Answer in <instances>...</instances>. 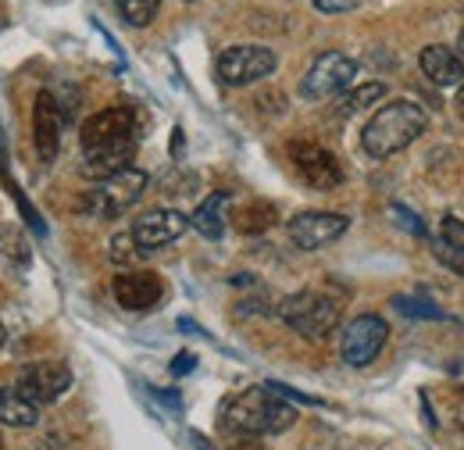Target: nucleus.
I'll list each match as a JSON object with an SVG mask.
<instances>
[{
	"mask_svg": "<svg viewBox=\"0 0 464 450\" xmlns=\"http://www.w3.org/2000/svg\"><path fill=\"white\" fill-rule=\"evenodd\" d=\"M136 147H140V129H136L132 108L115 104V108L97 112L82 125V158H86L82 175L101 182L115 171L129 169L136 158Z\"/></svg>",
	"mask_w": 464,
	"mask_h": 450,
	"instance_id": "nucleus-1",
	"label": "nucleus"
},
{
	"mask_svg": "<svg viewBox=\"0 0 464 450\" xmlns=\"http://www.w3.org/2000/svg\"><path fill=\"white\" fill-rule=\"evenodd\" d=\"M218 422L232 436L254 440V436L286 433L296 422V411H293V404H286L279 394H272L268 386H250V390L226 396V404L218 411Z\"/></svg>",
	"mask_w": 464,
	"mask_h": 450,
	"instance_id": "nucleus-2",
	"label": "nucleus"
},
{
	"mask_svg": "<svg viewBox=\"0 0 464 450\" xmlns=\"http://www.w3.org/2000/svg\"><path fill=\"white\" fill-rule=\"evenodd\" d=\"M425 132V112L414 101H390L372 114L361 132V147L368 158H393Z\"/></svg>",
	"mask_w": 464,
	"mask_h": 450,
	"instance_id": "nucleus-3",
	"label": "nucleus"
},
{
	"mask_svg": "<svg viewBox=\"0 0 464 450\" xmlns=\"http://www.w3.org/2000/svg\"><path fill=\"white\" fill-rule=\"evenodd\" d=\"M279 318L300 337L322 339L336 329L340 304L322 289H300V293H290V297L279 300Z\"/></svg>",
	"mask_w": 464,
	"mask_h": 450,
	"instance_id": "nucleus-4",
	"label": "nucleus"
},
{
	"mask_svg": "<svg viewBox=\"0 0 464 450\" xmlns=\"http://www.w3.org/2000/svg\"><path fill=\"white\" fill-rule=\"evenodd\" d=\"M143 190H147V171L143 169H121L115 175H108V179H101L86 197H82V211L90 215V219H118V215H125L140 197H143Z\"/></svg>",
	"mask_w": 464,
	"mask_h": 450,
	"instance_id": "nucleus-5",
	"label": "nucleus"
},
{
	"mask_svg": "<svg viewBox=\"0 0 464 450\" xmlns=\"http://www.w3.org/2000/svg\"><path fill=\"white\" fill-rule=\"evenodd\" d=\"M357 79V61L343 51H325L322 57H314V64L307 68L304 83H300V97L304 101H325L343 93L350 83Z\"/></svg>",
	"mask_w": 464,
	"mask_h": 450,
	"instance_id": "nucleus-6",
	"label": "nucleus"
},
{
	"mask_svg": "<svg viewBox=\"0 0 464 450\" xmlns=\"http://www.w3.org/2000/svg\"><path fill=\"white\" fill-rule=\"evenodd\" d=\"M279 68L276 51L261 47V44H239L218 54V79L226 86H250L257 79H268Z\"/></svg>",
	"mask_w": 464,
	"mask_h": 450,
	"instance_id": "nucleus-7",
	"label": "nucleus"
},
{
	"mask_svg": "<svg viewBox=\"0 0 464 450\" xmlns=\"http://www.w3.org/2000/svg\"><path fill=\"white\" fill-rule=\"evenodd\" d=\"M290 161L296 175L314 186V190H336L343 182V165L333 151H325L322 143H311V140H293L290 143Z\"/></svg>",
	"mask_w": 464,
	"mask_h": 450,
	"instance_id": "nucleus-8",
	"label": "nucleus"
},
{
	"mask_svg": "<svg viewBox=\"0 0 464 450\" xmlns=\"http://www.w3.org/2000/svg\"><path fill=\"white\" fill-rule=\"evenodd\" d=\"M68 386H72V368L64 361H33L14 379V390L25 400H33L36 407L54 404L61 394H68Z\"/></svg>",
	"mask_w": 464,
	"mask_h": 450,
	"instance_id": "nucleus-9",
	"label": "nucleus"
},
{
	"mask_svg": "<svg viewBox=\"0 0 464 450\" xmlns=\"http://www.w3.org/2000/svg\"><path fill=\"white\" fill-rule=\"evenodd\" d=\"M386 337H390V326L379 315H361V318H353L347 329H343L340 354H343L347 365L364 368V365H372L379 357V350L386 347Z\"/></svg>",
	"mask_w": 464,
	"mask_h": 450,
	"instance_id": "nucleus-10",
	"label": "nucleus"
},
{
	"mask_svg": "<svg viewBox=\"0 0 464 450\" xmlns=\"http://www.w3.org/2000/svg\"><path fill=\"white\" fill-rule=\"evenodd\" d=\"M186 229H189V219H186L182 211H175V208H154V211L140 215L129 232H132V240L140 243V250L150 254V250H158V247L175 243Z\"/></svg>",
	"mask_w": 464,
	"mask_h": 450,
	"instance_id": "nucleus-11",
	"label": "nucleus"
},
{
	"mask_svg": "<svg viewBox=\"0 0 464 450\" xmlns=\"http://www.w3.org/2000/svg\"><path fill=\"white\" fill-rule=\"evenodd\" d=\"M347 215L336 211H300L290 219V240L300 250H318L347 232Z\"/></svg>",
	"mask_w": 464,
	"mask_h": 450,
	"instance_id": "nucleus-12",
	"label": "nucleus"
},
{
	"mask_svg": "<svg viewBox=\"0 0 464 450\" xmlns=\"http://www.w3.org/2000/svg\"><path fill=\"white\" fill-rule=\"evenodd\" d=\"M61 129H64V112L58 108L54 93L44 90L36 97V108H33V140H36V154H40L44 165H51L58 158Z\"/></svg>",
	"mask_w": 464,
	"mask_h": 450,
	"instance_id": "nucleus-13",
	"label": "nucleus"
},
{
	"mask_svg": "<svg viewBox=\"0 0 464 450\" xmlns=\"http://www.w3.org/2000/svg\"><path fill=\"white\" fill-rule=\"evenodd\" d=\"M111 289L125 311H150L165 297V282L154 272H121Z\"/></svg>",
	"mask_w": 464,
	"mask_h": 450,
	"instance_id": "nucleus-14",
	"label": "nucleus"
},
{
	"mask_svg": "<svg viewBox=\"0 0 464 450\" xmlns=\"http://www.w3.org/2000/svg\"><path fill=\"white\" fill-rule=\"evenodd\" d=\"M418 64L425 72V79H432L436 86H464V61L458 51L443 47V44H432L418 54Z\"/></svg>",
	"mask_w": 464,
	"mask_h": 450,
	"instance_id": "nucleus-15",
	"label": "nucleus"
},
{
	"mask_svg": "<svg viewBox=\"0 0 464 450\" xmlns=\"http://www.w3.org/2000/svg\"><path fill=\"white\" fill-rule=\"evenodd\" d=\"M432 250H436V258H440L450 272L464 276V222L461 219H450V215H447V219L440 222V236H436Z\"/></svg>",
	"mask_w": 464,
	"mask_h": 450,
	"instance_id": "nucleus-16",
	"label": "nucleus"
},
{
	"mask_svg": "<svg viewBox=\"0 0 464 450\" xmlns=\"http://www.w3.org/2000/svg\"><path fill=\"white\" fill-rule=\"evenodd\" d=\"M226 204H229V193H211L197 211H193V219L189 225L204 236V240H218L222 232H226Z\"/></svg>",
	"mask_w": 464,
	"mask_h": 450,
	"instance_id": "nucleus-17",
	"label": "nucleus"
},
{
	"mask_svg": "<svg viewBox=\"0 0 464 450\" xmlns=\"http://www.w3.org/2000/svg\"><path fill=\"white\" fill-rule=\"evenodd\" d=\"M40 422V407L33 400L18 394V390H0V426H11V429H29Z\"/></svg>",
	"mask_w": 464,
	"mask_h": 450,
	"instance_id": "nucleus-18",
	"label": "nucleus"
},
{
	"mask_svg": "<svg viewBox=\"0 0 464 450\" xmlns=\"http://www.w3.org/2000/svg\"><path fill=\"white\" fill-rule=\"evenodd\" d=\"M232 222H236L239 232L257 236V232H265V229H272V225L279 222V211H276V204H268V201H250V204H243V208L236 211Z\"/></svg>",
	"mask_w": 464,
	"mask_h": 450,
	"instance_id": "nucleus-19",
	"label": "nucleus"
},
{
	"mask_svg": "<svg viewBox=\"0 0 464 450\" xmlns=\"http://www.w3.org/2000/svg\"><path fill=\"white\" fill-rule=\"evenodd\" d=\"M379 97H386V86H382V83H364V86H353L347 97H340V104H336V114L361 112V108L375 104Z\"/></svg>",
	"mask_w": 464,
	"mask_h": 450,
	"instance_id": "nucleus-20",
	"label": "nucleus"
},
{
	"mask_svg": "<svg viewBox=\"0 0 464 450\" xmlns=\"http://www.w3.org/2000/svg\"><path fill=\"white\" fill-rule=\"evenodd\" d=\"M118 4V15L132 25V29H147L161 7V0H115Z\"/></svg>",
	"mask_w": 464,
	"mask_h": 450,
	"instance_id": "nucleus-21",
	"label": "nucleus"
},
{
	"mask_svg": "<svg viewBox=\"0 0 464 450\" xmlns=\"http://www.w3.org/2000/svg\"><path fill=\"white\" fill-rule=\"evenodd\" d=\"M140 258H143V250L132 240V232H118L115 240H111V261L115 265H136Z\"/></svg>",
	"mask_w": 464,
	"mask_h": 450,
	"instance_id": "nucleus-22",
	"label": "nucleus"
},
{
	"mask_svg": "<svg viewBox=\"0 0 464 450\" xmlns=\"http://www.w3.org/2000/svg\"><path fill=\"white\" fill-rule=\"evenodd\" d=\"M0 254L4 258H14L18 265H29V247L22 243V236L11 225H0Z\"/></svg>",
	"mask_w": 464,
	"mask_h": 450,
	"instance_id": "nucleus-23",
	"label": "nucleus"
},
{
	"mask_svg": "<svg viewBox=\"0 0 464 450\" xmlns=\"http://www.w3.org/2000/svg\"><path fill=\"white\" fill-rule=\"evenodd\" d=\"M7 190H11V197L18 201V211H22V219H25V222L33 225V232H40V236H47V225H44V215H36V208H33V204L25 201V193H22V190H18V186H14L11 179H7Z\"/></svg>",
	"mask_w": 464,
	"mask_h": 450,
	"instance_id": "nucleus-24",
	"label": "nucleus"
},
{
	"mask_svg": "<svg viewBox=\"0 0 464 450\" xmlns=\"http://www.w3.org/2000/svg\"><path fill=\"white\" fill-rule=\"evenodd\" d=\"M390 215H393L397 222L404 225V229L411 232V236H429V229H425V222H421V219H418L414 211H407L404 204H393V208H390Z\"/></svg>",
	"mask_w": 464,
	"mask_h": 450,
	"instance_id": "nucleus-25",
	"label": "nucleus"
},
{
	"mask_svg": "<svg viewBox=\"0 0 464 450\" xmlns=\"http://www.w3.org/2000/svg\"><path fill=\"white\" fill-rule=\"evenodd\" d=\"M404 315H414V318H443V311H436V308H429V304H418V300H407V297H397L393 300Z\"/></svg>",
	"mask_w": 464,
	"mask_h": 450,
	"instance_id": "nucleus-26",
	"label": "nucleus"
},
{
	"mask_svg": "<svg viewBox=\"0 0 464 450\" xmlns=\"http://www.w3.org/2000/svg\"><path fill=\"white\" fill-rule=\"evenodd\" d=\"M314 7H318L322 15H343V11H353V7H357V0H314Z\"/></svg>",
	"mask_w": 464,
	"mask_h": 450,
	"instance_id": "nucleus-27",
	"label": "nucleus"
},
{
	"mask_svg": "<svg viewBox=\"0 0 464 450\" xmlns=\"http://www.w3.org/2000/svg\"><path fill=\"white\" fill-rule=\"evenodd\" d=\"M193 365H197V357L186 350V354H175V361H172V372L175 376H186V372H193Z\"/></svg>",
	"mask_w": 464,
	"mask_h": 450,
	"instance_id": "nucleus-28",
	"label": "nucleus"
},
{
	"mask_svg": "<svg viewBox=\"0 0 464 450\" xmlns=\"http://www.w3.org/2000/svg\"><path fill=\"white\" fill-rule=\"evenodd\" d=\"M454 112H458V118L464 122V86H458V97H454Z\"/></svg>",
	"mask_w": 464,
	"mask_h": 450,
	"instance_id": "nucleus-29",
	"label": "nucleus"
},
{
	"mask_svg": "<svg viewBox=\"0 0 464 450\" xmlns=\"http://www.w3.org/2000/svg\"><path fill=\"white\" fill-rule=\"evenodd\" d=\"M193 447H197V450H215L211 444H208V436H200V433H193Z\"/></svg>",
	"mask_w": 464,
	"mask_h": 450,
	"instance_id": "nucleus-30",
	"label": "nucleus"
},
{
	"mask_svg": "<svg viewBox=\"0 0 464 450\" xmlns=\"http://www.w3.org/2000/svg\"><path fill=\"white\" fill-rule=\"evenodd\" d=\"M236 450H265V447H261L257 440H239V447H236Z\"/></svg>",
	"mask_w": 464,
	"mask_h": 450,
	"instance_id": "nucleus-31",
	"label": "nucleus"
},
{
	"mask_svg": "<svg viewBox=\"0 0 464 450\" xmlns=\"http://www.w3.org/2000/svg\"><path fill=\"white\" fill-rule=\"evenodd\" d=\"M458 51H461V57H464V29H461V40H458Z\"/></svg>",
	"mask_w": 464,
	"mask_h": 450,
	"instance_id": "nucleus-32",
	"label": "nucleus"
},
{
	"mask_svg": "<svg viewBox=\"0 0 464 450\" xmlns=\"http://www.w3.org/2000/svg\"><path fill=\"white\" fill-rule=\"evenodd\" d=\"M4 339H7V329H4V326H0V347H4Z\"/></svg>",
	"mask_w": 464,
	"mask_h": 450,
	"instance_id": "nucleus-33",
	"label": "nucleus"
},
{
	"mask_svg": "<svg viewBox=\"0 0 464 450\" xmlns=\"http://www.w3.org/2000/svg\"><path fill=\"white\" fill-rule=\"evenodd\" d=\"M458 418H461V426H464V407H461V415H458Z\"/></svg>",
	"mask_w": 464,
	"mask_h": 450,
	"instance_id": "nucleus-34",
	"label": "nucleus"
},
{
	"mask_svg": "<svg viewBox=\"0 0 464 450\" xmlns=\"http://www.w3.org/2000/svg\"><path fill=\"white\" fill-rule=\"evenodd\" d=\"M0 450H4V440H0Z\"/></svg>",
	"mask_w": 464,
	"mask_h": 450,
	"instance_id": "nucleus-35",
	"label": "nucleus"
}]
</instances>
